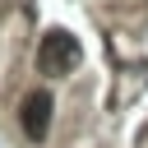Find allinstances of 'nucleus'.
I'll return each mask as SVG.
<instances>
[{
  "instance_id": "1",
  "label": "nucleus",
  "mask_w": 148,
  "mask_h": 148,
  "mask_svg": "<svg viewBox=\"0 0 148 148\" xmlns=\"http://www.w3.org/2000/svg\"><path fill=\"white\" fill-rule=\"evenodd\" d=\"M79 42L65 32V28H56V32H46L42 37V51H37V65H42V74H65V69H74L79 65Z\"/></svg>"
},
{
  "instance_id": "2",
  "label": "nucleus",
  "mask_w": 148,
  "mask_h": 148,
  "mask_svg": "<svg viewBox=\"0 0 148 148\" xmlns=\"http://www.w3.org/2000/svg\"><path fill=\"white\" fill-rule=\"evenodd\" d=\"M51 92L46 88H32L28 97H23V106H18V116H23V134L32 139V143H42L46 139V130H51Z\"/></svg>"
}]
</instances>
